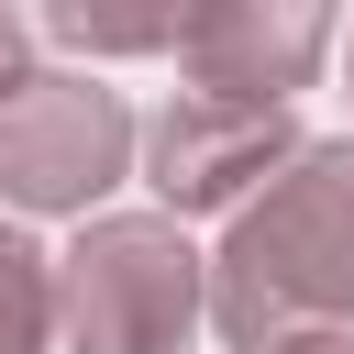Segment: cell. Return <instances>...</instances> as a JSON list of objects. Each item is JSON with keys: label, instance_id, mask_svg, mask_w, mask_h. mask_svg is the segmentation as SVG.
<instances>
[{"label": "cell", "instance_id": "6da1fadb", "mask_svg": "<svg viewBox=\"0 0 354 354\" xmlns=\"http://www.w3.org/2000/svg\"><path fill=\"white\" fill-rule=\"evenodd\" d=\"M210 321L232 354L299 343V332H354V144H299L221 232Z\"/></svg>", "mask_w": 354, "mask_h": 354}, {"label": "cell", "instance_id": "7a4b0ae2", "mask_svg": "<svg viewBox=\"0 0 354 354\" xmlns=\"http://www.w3.org/2000/svg\"><path fill=\"white\" fill-rule=\"evenodd\" d=\"M210 310V277L166 210H100L55 254V332L66 354H177Z\"/></svg>", "mask_w": 354, "mask_h": 354}, {"label": "cell", "instance_id": "3957f363", "mask_svg": "<svg viewBox=\"0 0 354 354\" xmlns=\"http://www.w3.org/2000/svg\"><path fill=\"white\" fill-rule=\"evenodd\" d=\"M133 166V111L122 88L77 66H11L0 77V199L11 210H88Z\"/></svg>", "mask_w": 354, "mask_h": 354}, {"label": "cell", "instance_id": "277c9868", "mask_svg": "<svg viewBox=\"0 0 354 354\" xmlns=\"http://www.w3.org/2000/svg\"><path fill=\"white\" fill-rule=\"evenodd\" d=\"M133 144H144V177H155V199H166V221H177V210H243V199L299 155V122L188 88V100H166Z\"/></svg>", "mask_w": 354, "mask_h": 354}, {"label": "cell", "instance_id": "5b68a950", "mask_svg": "<svg viewBox=\"0 0 354 354\" xmlns=\"http://www.w3.org/2000/svg\"><path fill=\"white\" fill-rule=\"evenodd\" d=\"M199 100H243V111H288V88H310V66L332 55V11L310 0H199L177 11V44Z\"/></svg>", "mask_w": 354, "mask_h": 354}, {"label": "cell", "instance_id": "8992f818", "mask_svg": "<svg viewBox=\"0 0 354 354\" xmlns=\"http://www.w3.org/2000/svg\"><path fill=\"white\" fill-rule=\"evenodd\" d=\"M55 343V266L0 221V354H44Z\"/></svg>", "mask_w": 354, "mask_h": 354}, {"label": "cell", "instance_id": "52a82bcc", "mask_svg": "<svg viewBox=\"0 0 354 354\" xmlns=\"http://www.w3.org/2000/svg\"><path fill=\"white\" fill-rule=\"evenodd\" d=\"M44 33L77 44V55H166L177 44V11H88V0H55Z\"/></svg>", "mask_w": 354, "mask_h": 354}, {"label": "cell", "instance_id": "ba28073f", "mask_svg": "<svg viewBox=\"0 0 354 354\" xmlns=\"http://www.w3.org/2000/svg\"><path fill=\"white\" fill-rule=\"evenodd\" d=\"M266 354H354V332H299V343H266Z\"/></svg>", "mask_w": 354, "mask_h": 354}, {"label": "cell", "instance_id": "9c48e42d", "mask_svg": "<svg viewBox=\"0 0 354 354\" xmlns=\"http://www.w3.org/2000/svg\"><path fill=\"white\" fill-rule=\"evenodd\" d=\"M22 66V11H0V77Z\"/></svg>", "mask_w": 354, "mask_h": 354}]
</instances>
